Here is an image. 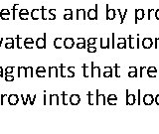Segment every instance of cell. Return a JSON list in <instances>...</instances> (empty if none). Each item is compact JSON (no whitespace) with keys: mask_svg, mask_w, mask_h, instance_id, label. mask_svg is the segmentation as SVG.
<instances>
[{"mask_svg":"<svg viewBox=\"0 0 159 134\" xmlns=\"http://www.w3.org/2000/svg\"><path fill=\"white\" fill-rule=\"evenodd\" d=\"M115 33H112V39H111V41H112V43H111V48H115Z\"/></svg>","mask_w":159,"mask_h":134,"instance_id":"46","label":"cell"},{"mask_svg":"<svg viewBox=\"0 0 159 134\" xmlns=\"http://www.w3.org/2000/svg\"><path fill=\"white\" fill-rule=\"evenodd\" d=\"M155 48L159 49V38L155 39Z\"/></svg>","mask_w":159,"mask_h":134,"instance_id":"55","label":"cell"},{"mask_svg":"<svg viewBox=\"0 0 159 134\" xmlns=\"http://www.w3.org/2000/svg\"><path fill=\"white\" fill-rule=\"evenodd\" d=\"M25 76V68L18 67V77H22Z\"/></svg>","mask_w":159,"mask_h":134,"instance_id":"36","label":"cell"},{"mask_svg":"<svg viewBox=\"0 0 159 134\" xmlns=\"http://www.w3.org/2000/svg\"><path fill=\"white\" fill-rule=\"evenodd\" d=\"M87 52L89 53H96L97 48L94 46H87Z\"/></svg>","mask_w":159,"mask_h":134,"instance_id":"41","label":"cell"},{"mask_svg":"<svg viewBox=\"0 0 159 134\" xmlns=\"http://www.w3.org/2000/svg\"><path fill=\"white\" fill-rule=\"evenodd\" d=\"M36 75L38 77H44L46 76V69L44 67H38L36 69Z\"/></svg>","mask_w":159,"mask_h":134,"instance_id":"21","label":"cell"},{"mask_svg":"<svg viewBox=\"0 0 159 134\" xmlns=\"http://www.w3.org/2000/svg\"><path fill=\"white\" fill-rule=\"evenodd\" d=\"M87 97H89V104L92 105L94 102V95H92L91 91H89V93H87Z\"/></svg>","mask_w":159,"mask_h":134,"instance_id":"38","label":"cell"},{"mask_svg":"<svg viewBox=\"0 0 159 134\" xmlns=\"http://www.w3.org/2000/svg\"><path fill=\"white\" fill-rule=\"evenodd\" d=\"M50 104H54V103H56V104H59V96L57 95H50Z\"/></svg>","mask_w":159,"mask_h":134,"instance_id":"30","label":"cell"},{"mask_svg":"<svg viewBox=\"0 0 159 134\" xmlns=\"http://www.w3.org/2000/svg\"><path fill=\"white\" fill-rule=\"evenodd\" d=\"M110 38H106V39L101 38V40H99L101 48V49H108V48H110Z\"/></svg>","mask_w":159,"mask_h":134,"instance_id":"15","label":"cell"},{"mask_svg":"<svg viewBox=\"0 0 159 134\" xmlns=\"http://www.w3.org/2000/svg\"><path fill=\"white\" fill-rule=\"evenodd\" d=\"M48 14H49L48 19H50V20L56 19V9H53V8L49 9V10H48Z\"/></svg>","mask_w":159,"mask_h":134,"instance_id":"33","label":"cell"},{"mask_svg":"<svg viewBox=\"0 0 159 134\" xmlns=\"http://www.w3.org/2000/svg\"><path fill=\"white\" fill-rule=\"evenodd\" d=\"M97 42V39L96 38H90L87 40V46H94Z\"/></svg>","mask_w":159,"mask_h":134,"instance_id":"40","label":"cell"},{"mask_svg":"<svg viewBox=\"0 0 159 134\" xmlns=\"http://www.w3.org/2000/svg\"><path fill=\"white\" fill-rule=\"evenodd\" d=\"M96 103L97 104H106V96L104 95H99V89L96 90Z\"/></svg>","mask_w":159,"mask_h":134,"instance_id":"5","label":"cell"},{"mask_svg":"<svg viewBox=\"0 0 159 134\" xmlns=\"http://www.w3.org/2000/svg\"><path fill=\"white\" fill-rule=\"evenodd\" d=\"M135 102V96L134 95H130L129 91L126 90V104L132 105Z\"/></svg>","mask_w":159,"mask_h":134,"instance_id":"16","label":"cell"},{"mask_svg":"<svg viewBox=\"0 0 159 134\" xmlns=\"http://www.w3.org/2000/svg\"><path fill=\"white\" fill-rule=\"evenodd\" d=\"M66 96H67V95H66L65 93H63V104H67V100H66Z\"/></svg>","mask_w":159,"mask_h":134,"instance_id":"51","label":"cell"},{"mask_svg":"<svg viewBox=\"0 0 159 134\" xmlns=\"http://www.w3.org/2000/svg\"><path fill=\"white\" fill-rule=\"evenodd\" d=\"M60 72H61V77H66V74H65V70H65V67H64V65L63 64H62L61 66H60Z\"/></svg>","mask_w":159,"mask_h":134,"instance_id":"44","label":"cell"},{"mask_svg":"<svg viewBox=\"0 0 159 134\" xmlns=\"http://www.w3.org/2000/svg\"><path fill=\"white\" fill-rule=\"evenodd\" d=\"M128 72V77H137V69L135 67H130Z\"/></svg>","mask_w":159,"mask_h":134,"instance_id":"31","label":"cell"},{"mask_svg":"<svg viewBox=\"0 0 159 134\" xmlns=\"http://www.w3.org/2000/svg\"><path fill=\"white\" fill-rule=\"evenodd\" d=\"M155 18L159 20V9H156L155 10Z\"/></svg>","mask_w":159,"mask_h":134,"instance_id":"53","label":"cell"},{"mask_svg":"<svg viewBox=\"0 0 159 134\" xmlns=\"http://www.w3.org/2000/svg\"><path fill=\"white\" fill-rule=\"evenodd\" d=\"M103 77H112V68H110V67H106L104 68Z\"/></svg>","mask_w":159,"mask_h":134,"instance_id":"27","label":"cell"},{"mask_svg":"<svg viewBox=\"0 0 159 134\" xmlns=\"http://www.w3.org/2000/svg\"><path fill=\"white\" fill-rule=\"evenodd\" d=\"M30 16L32 17L33 20L40 19V16H41V11H40V9H38V8L32 9V11H31V13H30Z\"/></svg>","mask_w":159,"mask_h":134,"instance_id":"9","label":"cell"},{"mask_svg":"<svg viewBox=\"0 0 159 134\" xmlns=\"http://www.w3.org/2000/svg\"><path fill=\"white\" fill-rule=\"evenodd\" d=\"M155 12V9H148V16H147V18H148L149 20L152 19V13Z\"/></svg>","mask_w":159,"mask_h":134,"instance_id":"43","label":"cell"},{"mask_svg":"<svg viewBox=\"0 0 159 134\" xmlns=\"http://www.w3.org/2000/svg\"><path fill=\"white\" fill-rule=\"evenodd\" d=\"M0 13H7V14H11V11L9 10V9L3 8V9H1V11H0Z\"/></svg>","mask_w":159,"mask_h":134,"instance_id":"49","label":"cell"},{"mask_svg":"<svg viewBox=\"0 0 159 134\" xmlns=\"http://www.w3.org/2000/svg\"><path fill=\"white\" fill-rule=\"evenodd\" d=\"M81 102V97L79 95H72L70 96V103L72 105H78Z\"/></svg>","mask_w":159,"mask_h":134,"instance_id":"12","label":"cell"},{"mask_svg":"<svg viewBox=\"0 0 159 134\" xmlns=\"http://www.w3.org/2000/svg\"><path fill=\"white\" fill-rule=\"evenodd\" d=\"M46 37H47V34L45 33L43 38H38L35 42L36 44V47L38 49H45L46 48Z\"/></svg>","mask_w":159,"mask_h":134,"instance_id":"3","label":"cell"},{"mask_svg":"<svg viewBox=\"0 0 159 134\" xmlns=\"http://www.w3.org/2000/svg\"><path fill=\"white\" fill-rule=\"evenodd\" d=\"M147 70V68H145V67H141L140 68V74H139L140 77H143V73H144V70Z\"/></svg>","mask_w":159,"mask_h":134,"instance_id":"50","label":"cell"},{"mask_svg":"<svg viewBox=\"0 0 159 134\" xmlns=\"http://www.w3.org/2000/svg\"><path fill=\"white\" fill-rule=\"evenodd\" d=\"M98 10H99V5L98 4H96V6H94V9H90L89 11H87V18H89L90 20H97L98 19Z\"/></svg>","mask_w":159,"mask_h":134,"instance_id":"1","label":"cell"},{"mask_svg":"<svg viewBox=\"0 0 159 134\" xmlns=\"http://www.w3.org/2000/svg\"><path fill=\"white\" fill-rule=\"evenodd\" d=\"M34 45V40L32 38H26L24 39V46L26 49H32Z\"/></svg>","mask_w":159,"mask_h":134,"instance_id":"23","label":"cell"},{"mask_svg":"<svg viewBox=\"0 0 159 134\" xmlns=\"http://www.w3.org/2000/svg\"><path fill=\"white\" fill-rule=\"evenodd\" d=\"M116 102H117V96H116L115 95H110L108 96V104L115 105V104H116Z\"/></svg>","mask_w":159,"mask_h":134,"instance_id":"25","label":"cell"},{"mask_svg":"<svg viewBox=\"0 0 159 134\" xmlns=\"http://www.w3.org/2000/svg\"><path fill=\"white\" fill-rule=\"evenodd\" d=\"M143 102L145 105H150L154 102V96L152 95H145L143 97Z\"/></svg>","mask_w":159,"mask_h":134,"instance_id":"14","label":"cell"},{"mask_svg":"<svg viewBox=\"0 0 159 134\" xmlns=\"http://www.w3.org/2000/svg\"><path fill=\"white\" fill-rule=\"evenodd\" d=\"M3 77V69L0 67V77Z\"/></svg>","mask_w":159,"mask_h":134,"instance_id":"56","label":"cell"},{"mask_svg":"<svg viewBox=\"0 0 159 134\" xmlns=\"http://www.w3.org/2000/svg\"><path fill=\"white\" fill-rule=\"evenodd\" d=\"M154 100H155V103L157 105H159V95H157L155 96V97H154Z\"/></svg>","mask_w":159,"mask_h":134,"instance_id":"52","label":"cell"},{"mask_svg":"<svg viewBox=\"0 0 159 134\" xmlns=\"http://www.w3.org/2000/svg\"><path fill=\"white\" fill-rule=\"evenodd\" d=\"M20 5L19 4H14L13 7H12V11H11V15H12V19L15 20L16 19V11L19 9Z\"/></svg>","mask_w":159,"mask_h":134,"instance_id":"35","label":"cell"},{"mask_svg":"<svg viewBox=\"0 0 159 134\" xmlns=\"http://www.w3.org/2000/svg\"><path fill=\"white\" fill-rule=\"evenodd\" d=\"M40 11H41V18L43 20L48 19V16L46 15V12H48V8H46L45 6L40 7Z\"/></svg>","mask_w":159,"mask_h":134,"instance_id":"28","label":"cell"},{"mask_svg":"<svg viewBox=\"0 0 159 134\" xmlns=\"http://www.w3.org/2000/svg\"><path fill=\"white\" fill-rule=\"evenodd\" d=\"M64 46V40L62 38H56L54 40V47L56 49H61Z\"/></svg>","mask_w":159,"mask_h":134,"instance_id":"24","label":"cell"},{"mask_svg":"<svg viewBox=\"0 0 159 134\" xmlns=\"http://www.w3.org/2000/svg\"><path fill=\"white\" fill-rule=\"evenodd\" d=\"M83 69H84V77H89L91 75L89 74V67L86 65V64H84V66H83Z\"/></svg>","mask_w":159,"mask_h":134,"instance_id":"37","label":"cell"},{"mask_svg":"<svg viewBox=\"0 0 159 134\" xmlns=\"http://www.w3.org/2000/svg\"><path fill=\"white\" fill-rule=\"evenodd\" d=\"M5 81L6 82H13L14 77L11 76V75H5Z\"/></svg>","mask_w":159,"mask_h":134,"instance_id":"45","label":"cell"},{"mask_svg":"<svg viewBox=\"0 0 159 134\" xmlns=\"http://www.w3.org/2000/svg\"><path fill=\"white\" fill-rule=\"evenodd\" d=\"M29 15H30L29 11H28L26 8H23L19 11V17H20V19H22V20H27L28 18H29Z\"/></svg>","mask_w":159,"mask_h":134,"instance_id":"13","label":"cell"},{"mask_svg":"<svg viewBox=\"0 0 159 134\" xmlns=\"http://www.w3.org/2000/svg\"><path fill=\"white\" fill-rule=\"evenodd\" d=\"M19 102V96L17 95H8V103L10 105H16Z\"/></svg>","mask_w":159,"mask_h":134,"instance_id":"7","label":"cell"},{"mask_svg":"<svg viewBox=\"0 0 159 134\" xmlns=\"http://www.w3.org/2000/svg\"><path fill=\"white\" fill-rule=\"evenodd\" d=\"M22 44L24 45V39H22L20 36H18L16 37V46H17V48L18 49H21L22 48Z\"/></svg>","mask_w":159,"mask_h":134,"instance_id":"34","label":"cell"},{"mask_svg":"<svg viewBox=\"0 0 159 134\" xmlns=\"http://www.w3.org/2000/svg\"><path fill=\"white\" fill-rule=\"evenodd\" d=\"M6 43H14V39L13 38H7Z\"/></svg>","mask_w":159,"mask_h":134,"instance_id":"54","label":"cell"},{"mask_svg":"<svg viewBox=\"0 0 159 134\" xmlns=\"http://www.w3.org/2000/svg\"><path fill=\"white\" fill-rule=\"evenodd\" d=\"M143 18H144L143 9H136L135 10V23H137L139 20H142Z\"/></svg>","mask_w":159,"mask_h":134,"instance_id":"8","label":"cell"},{"mask_svg":"<svg viewBox=\"0 0 159 134\" xmlns=\"http://www.w3.org/2000/svg\"><path fill=\"white\" fill-rule=\"evenodd\" d=\"M76 46H77L78 49H85L86 48V40L84 38H78Z\"/></svg>","mask_w":159,"mask_h":134,"instance_id":"22","label":"cell"},{"mask_svg":"<svg viewBox=\"0 0 159 134\" xmlns=\"http://www.w3.org/2000/svg\"><path fill=\"white\" fill-rule=\"evenodd\" d=\"M146 74L149 77H155L157 74V69L155 67H149L146 70Z\"/></svg>","mask_w":159,"mask_h":134,"instance_id":"17","label":"cell"},{"mask_svg":"<svg viewBox=\"0 0 159 134\" xmlns=\"http://www.w3.org/2000/svg\"><path fill=\"white\" fill-rule=\"evenodd\" d=\"M10 15H11V14L0 13V17H1V19H3V20H9V18H10Z\"/></svg>","mask_w":159,"mask_h":134,"instance_id":"39","label":"cell"},{"mask_svg":"<svg viewBox=\"0 0 159 134\" xmlns=\"http://www.w3.org/2000/svg\"><path fill=\"white\" fill-rule=\"evenodd\" d=\"M87 13L85 11V9H77V19L78 20H85L87 18Z\"/></svg>","mask_w":159,"mask_h":134,"instance_id":"18","label":"cell"},{"mask_svg":"<svg viewBox=\"0 0 159 134\" xmlns=\"http://www.w3.org/2000/svg\"><path fill=\"white\" fill-rule=\"evenodd\" d=\"M49 77H58V68L57 67H49Z\"/></svg>","mask_w":159,"mask_h":134,"instance_id":"19","label":"cell"},{"mask_svg":"<svg viewBox=\"0 0 159 134\" xmlns=\"http://www.w3.org/2000/svg\"><path fill=\"white\" fill-rule=\"evenodd\" d=\"M119 67H118V65H115V76L117 77H120V75H119Z\"/></svg>","mask_w":159,"mask_h":134,"instance_id":"48","label":"cell"},{"mask_svg":"<svg viewBox=\"0 0 159 134\" xmlns=\"http://www.w3.org/2000/svg\"><path fill=\"white\" fill-rule=\"evenodd\" d=\"M117 48L118 49H124L126 48V40L124 38H119L118 39V42H117Z\"/></svg>","mask_w":159,"mask_h":134,"instance_id":"26","label":"cell"},{"mask_svg":"<svg viewBox=\"0 0 159 134\" xmlns=\"http://www.w3.org/2000/svg\"><path fill=\"white\" fill-rule=\"evenodd\" d=\"M75 46V40L73 38H66L64 40V47L66 49H72Z\"/></svg>","mask_w":159,"mask_h":134,"instance_id":"6","label":"cell"},{"mask_svg":"<svg viewBox=\"0 0 159 134\" xmlns=\"http://www.w3.org/2000/svg\"><path fill=\"white\" fill-rule=\"evenodd\" d=\"M106 20H113L116 15V10L113 8H110L108 4H106Z\"/></svg>","mask_w":159,"mask_h":134,"instance_id":"2","label":"cell"},{"mask_svg":"<svg viewBox=\"0 0 159 134\" xmlns=\"http://www.w3.org/2000/svg\"><path fill=\"white\" fill-rule=\"evenodd\" d=\"M64 19L65 20H72L73 19L72 9H65V10H64Z\"/></svg>","mask_w":159,"mask_h":134,"instance_id":"20","label":"cell"},{"mask_svg":"<svg viewBox=\"0 0 159 134\" xmlns=\"http://www.w3.org/2000/svg\"><path fill=\"white\" fill-rule=\"evenodd\" d=\"M13 70H14V67H7L5 69V74L6 75H10L13 73Z\"/></svg>","mask_w":159,"mask_h":134,"instance_id":"42","label":"cell"},{"mask_svg":"<svg viewBox=\"0 0 159 134\" xmlns=\"http://www.w3.org/2000/svg\"><path fill=\"white\" fill-rule=\"evenodd\" d=\"M5 48L6 49H13L14 43H5Z\"/></svg>","mask_w":159,"mask_h":134,"instance_id":"47","label":"cell"},{"mask_svg":"<svg viewBox=\"0 0 159 134\" xmlns=\"http://www.w3.org/2000/svg\"><path fill=\"white\" fill-rule=\"evenodd\" d=\"M127 9H125L124 10V12H122V10H120L119 8L118 9H116V12H117L118 14H119V16H120V23H123V21H124V19H125V16H126V14H127Z\"/></svg>","mask_w":159,"mask_h":134,"instance_id":"29","label":"cell"},{"mask_svg":"<svg viewBox=\"0 0 159 134\" xmlns=\"http://www.w3.org/2000/svg\"><path fill=\"white\" fill-rule=\"evenodd\" d=\"M91 77H101V69H99V67H94V63H92Z\"/></svg>","mask_w":159,"mask_h":134,"instance_id":"4","label":"cell"},{"mask_svg":"<svg viewBox=\"0 0 159 134\" xmlns=\"http://www.w3.org/2000/svg\"><path fill=\"white\" fill-rule=\"evenodd\" d=\"M153 46V41L151 38H144L142 40V47L145 49H150Z\"/></svg>","mask_w":159,"mask_h":134,"instance_id":"11","label":"cell"},{"mask_svg":"<svg viewBox=\"0 0 159 134\" xmlns=\"http://www.w3.org/2000/svg\"><path fill=\"white\" fill-rule=\"evenodd\" d=\"M129 48H139V38L134 39L131 36H129Z\"/></svg>","mask_w":159,"mask_h":134,"instance_id":"10","label":"cell"},{"mask_svg":"<svg viewBox=\"0 0 159 134\" xmlns=\"http://www.w3.org/2000/svg\"><path fill=\"white\" fill-rule=\"evenodd\" d=\"M25 77H33V68L28 67L25 68Z\"/></svg>","mask_w":159,"mask_h":134,"instance_id":"32","label":"cell"}]
</instances>
